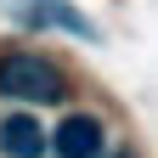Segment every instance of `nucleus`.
Instances as JSON below:
<instances>
[{
    "instance_id": "obj_2",
    "label": "nucleus",
    "mask_w": 158,
    "mask_h": 158,
    "mask_svg": "<svg viewBox=\"0 0 158 158\" xmlns=\"http://www.w3.org/2000/svg\"><path fill=\"white\" fill-rule=\"evenodd\" d=\"M0 11L23 28H62L73 40H96V28L73 11V0H0Z\"/></svg>"
},
{
    "instance_id": "obj_1",
    "label": "nucleus",
    "mask_w": 158,
    "mask_h": 158,
    "mask_svg": "<svg viewBox=\"0 0 158 158\" xmlns=\"http://www.w3.org/2000/svg\"><path fill=\"white\" fill-rule=\"evenodd\" d=\"M0 90L11 96V102H62L68 96V79L56 62H45V56H6L0 62Z\"/></svg>"
},
{
    "instance_id": "obj_3",
    "label": "nucleus",
    "mask_w": 158,
    "mask_h": 158,
    "mask_svg": "<svg viewBox=\"0 0 158 158\" xmlns=\"http://www.w3.org/2000/svg\"><path fill=\"white\" fill-rule=\"evenodd\" d=\"M45 147H56L62 158H102V124L90 113H68L56 135H45Z\"/></svg>"
},
{
    "instance_id": "obj_4",
    "label": "nucleus",
    "mask_w": 158,
    "mask_h": 158,
    "mask_svg": "<svg viewBox=\"0 0 158 158\" xmlns=\"http://www.w3.org/2000/svg\"><path fill=\"white\" fill-rule=\"evenodd\" d=\"M0 147H6V158H40V152H51L45 147V124H40L34 113H6L0 118Z\"/></svg>"
}]
</instances>
